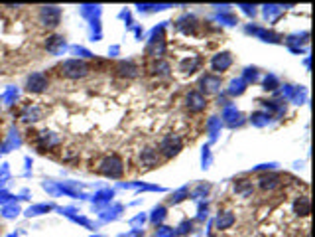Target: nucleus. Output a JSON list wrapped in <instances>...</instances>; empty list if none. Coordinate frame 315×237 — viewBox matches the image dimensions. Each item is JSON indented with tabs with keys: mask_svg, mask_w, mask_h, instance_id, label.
Segmentation results:
<instances>
[{
	"mask_svg": "<svg viewBox=\"0 0 315 237\" xmlns=\"http://www.w3.org/2000/svg\"><path fill=\"white\" fill-rule=\"evenodd\" d=\"M63 75L65 77H71V79H79V77H85L89 73V63L85 61H79V59H69L63 63Z\"/></svg>",
	"mask_w": 315,
	"mask_h": 237,
	"instance_id": "obj_1",
	"label": "nucleus"
},
{
	"mask_svg": "<svg viewBox=\"0 0 315 237\" xmlns=\"http://www.w3.org/2000/svg\"><path fill=\"white\" fill-rule=\"evenodd\" d=\"M101 172L111 176V178H118L122 174V162L118 156H111V158H105L103 164H101Z\"/></svg>",
	"mask_w": 315,
	"mask_h": 237,
	"instance_id": "obj_2",
	"label": "nucleus"
},
{
	"mask_svg": "<svg viewBox=\"0 0 315 237\" xmlns=\"http://www.w3.org/2000/svg\"><path fill=\"white\" fill-rule=\"evenodd\" d=\"M179 148H181V141H179V139L167 137V139H163V142H161V152H163L167 158L173 156V154H177Z\"/></svg>",
	"mask_w": 315,
	"mask_h": 237,
	"instance_id": "obj_3",
	"label": "nucleus"
},
{
	"mask_svg": "<svg viewBox=\"0 0 315 237\" xmlns=\"http://www.w3.org/2000/svg\"><path fill=\"white\" fill-rule=\"evenodd\" d=\"M203 107H205V97H203L201 93H197V91H191V93L187 95V109L193 111V113H197V111H201Z\"/></svg>",
	"mask_w": 315,
	"mask_h": 237,
	"instance_id": "obj_4",
	"label": "nucleus"
},
{
	"mask_svg": "<svg viewBox=\"0 0 315 237\" xmlns=\"http://www.w3.org/2000/svg\"><path fill=\"white\" fill-rule=\"evenodd\" d=\"M231 61H233V59H231L229 53H219V55L213 57V63H211V65H213L215 71H225V69L231 65Z\"/></svg>",
	"mask_w": 315,
	"mask_h": 237,
	"instance_id": "obj_5",
	"label": "nucleus"
},
{
	"mask_svg": "<svg viewBox=\"0 0 315 237\" xmlns=\"http://www.w3.org/2000/svg\"><path fill=\"white\" fill-rule=\"evenodd\" d=\"M117 71H118V75H122V77H136L138 67H136L132 61H120V63L117 65Z\"/></svg>",
	"mask_w": 315,
	"mask_h": 237,
	"instance_id": "obj_6",
	"label": "nucleus"
},
{
	"mask_svg": "<svg viewBox=\"0 0 315 237\" xmlns=\"http://www.w3.org/2000/svg\"><path fill=\"white\" fill-rule=\"evenodd\" d=\"M258 182H260L262 190H274L280 184V176H276V174H264V176H260Z\"/></svg>",
	"mask_w": 315,
	"mask_h": 237,
	"instance_id": "obj_7",
	"label": "nucleus"
},
{
	"mask_svg": "<svg viewBox=\"0 0 315 237\" xmlns=\"http://www.w3.org/2000/svg\"><path fill=\"white\" fill-rule=\"evenodd\" d=\"M201 89L203 91H217V87L221 85V81L217 79V77H211V75H207V77H203V81H201Z\"/></svg>",
	"mask_w": 315,
	"mask_h": 237,
	"instance_id": "obj_8",
	"label": "nucleus"
},
{
	"mask_svg": "<svg viewBox=\"0 0 315 237\" xmlns=\"http://www.w3.org/2000/svg\"><path fill=\"white\" fill-rule=\"evenodd\" d=\"M233 222H235V216H233L231 212H225L223 216H219V220H217V228H219V230H225V228L233 226Z\"/></svg>",
	"mask_w": 315,
	"mask_h": 237,
	"instance_id": "obj_9",
	"label": "nucleus"
},
{
	"mask_svg": "<svg viewBox=\"0 0 315 237\" xmlns=\"http://www.w3.org/2000/svg\"><path fill=\"white\" fill-rule=\"evenodd\" d=\"M296 212L300 216H308L310 214V202L306 198H300V202H296Z\"/></svg>",
	"mask_w": 315,
	"mask_h": 237,
	"instance_id": "obj_10",
	"label": "nucleus"
},
{
	"mask_svg": "<svg viewBox=\"0 0 315 237\" xmlns=\"http://www.w3.org/2000/svg\"><path fill=\"white\" fill-rule=\"evenodd\" d=\"M163 214H165V210H163V208H158L156 212H154V218H152V220H154V222H159V220L163 218Z\"/></svg>",
	"mask_w": 315,
	"mask_h": 237,
	"instance_id": "obj_11",
	"label": "nucleus"
}]
</instances>
